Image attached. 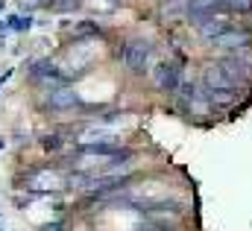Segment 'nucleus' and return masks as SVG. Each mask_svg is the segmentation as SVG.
Instances as JSON below:
<instances>
[{
  "instance_id": "nucleus-5",
  "label": "nucleus",
  "mask_w": 252,
  "mask_h": 231,
  "mask_svg": "<svg viewBox=\"0 0 252 231\" xmlns=\"http://www.w3.org/2000/svg\"><path fill=\"white\" fill-rule=\"evenodd\" d=\"M41 231H62V223H47V226H41Z\"/></svg>"
},
{
  "instance_id": "nucleus-1",
  "label": "nucleus",
  "mask_w": 252,
  "mask_h": 231,
  "mask_svg": "<svg viewBox=\"0 0 252 231\" xmlns=\"http://www.w3.org/2000/svg\"><path fill=\"white\" fill-rule=\"evenodd\" d=\"M82 100H79V94L73 91V88H56V91H47V100H44V109L47 112H70V109H76Z\"/></svg>"
},
{
  "instance_id": "nucleus-7",
  "label": "nucleus",
  "mask_w": 252,
  "mask_h": 231,
  "mask_svg": "<svg viewBox=\"0 0 252 231\" xmlns=\"http://www.w3.org/2000/svg\"><path fill=\"white\" fill-rule=\"evenodd\" d=\"M3 9H6V3H3V0H0V12H3Z\"/></svg>"
},
{
  "instance_id": "nucleus-6",
  "label": "nucleus",
  "mask_w": 252,
  "mask_h": 231,
  "mask_svg": "<svg viewBox=\"0 0 252 231\" xmlns=\"http://www.w3.org/2000/svg\"><path fill=\"white\" fill-rule=\"evenodd\" d=\"M6 144H9V141H6V138L0 135V149H6Z\"/></svg>"
},
{
  "instance_id": "nucleus-3",
  "label": "nucleus",
  "mask_w": 252,
  "mask_h": 231,
  "mask_svg": "<svg viewBox=\"0 0 252 231\" xmlns=\"http://www.w3.org/2000/svg\"><path fill=\"white\" fill-rule=\"evenodd\" d=\"M62 146H64V138L59 135V132H53V135H44V138H41V149H44V152H59Z\"/></svg>"
},
{
  "instance_id": "nucleus-2",
  "label": "nucleus",
  "mask_w": 252,
  "mask_h": 231,
  "mask_svg": "<svg viewBox=\"0 0 252 231\" xmlns=\"http://www.w3.org/2000/svg\"><path fill=\"white\" fill-rule=\"evenodd\" d=\"M121 58H124V64L132 73H141L147 67V61H150V47L141 44V41H132V44L121 47Z\"/></svg>"
},
{
  "instance_id": "nucleus-4",
  "label": "nucleus",
  "mask_w": 252,
  "mask_h": 231,
  "mask_svg": "<svg viewBox=\"0 0 252 231\" xmlns=\"http://www.w3.org/2000/svg\"><path fill=\"white\" fill-rule=\"evenodd\" d=\"M9 24H12V32H30L32 29L30 15H9Z\"/></svg>"
}]
</instances>
